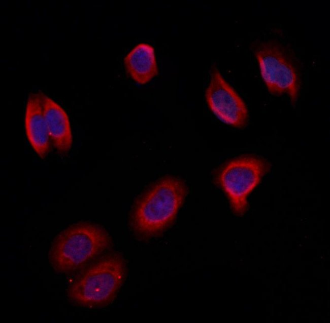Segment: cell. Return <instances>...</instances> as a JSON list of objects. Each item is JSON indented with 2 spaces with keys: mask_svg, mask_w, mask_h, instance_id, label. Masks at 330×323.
Wrapping results in <instances>:
<instances>
[{
  "mask_svg": "<svg viewBox=\"0 0 330 323\" xmlns=\"http://www.w3.org/2000/svg\"><path fill=\"white\" fill-rule=\"evenodd\" d=\"M186 192L179 179L166 177L159 180L135 206L131 218L134 231L144 238L162 232L174 222Z\"/></svg>",
  "mask_w": 330,
  "mask_h": 323,
  "instance_id": "obj_1",
  "label": "cell"
},
{
  "mask_svg": "<svg viewBox=\"0 0 330 323\" xmlns=\"http://www.w3.org/2000/svg\"><path fill=\"white\" fill-rule=\"evenodd\" d=\"M111 239L102 227L89 223L70 226L54 239L49 253L53 269L58 273L73 272L111 246Z\"/></svg>",
  "mask_w": 330,
  "mask_h": 323,
  "instance_id": "obj_2",
  "label": "cell"
},
{
  "mask_svg": "<svg viewBox=\"0 0 330 323\" xmlns=\"http://www.w3.org/2000/svg\"><path fill=\"white\" fill-rule=\"evenodd\" d=\"M125 276L123 259L117 254L106 256L88 268L71 285L69 298L87 307H101L115 298Z\"/></svg>",
  "mask_w": 330,
  "mask_h": 323,
  "instance_id": "obj_3",
  "label": "cell"
},
{
  "mask_svg": "<svg viewBox=\"0 0 330 323\" xmlns=\"http://www.w3.org/2000/svg\"><path fill=\"white\" fill-rule=\"evenodd\" d=\"M270 169L268 162L254 156L235 158L222 168L217 182L227 194L235 214L242 215L246 212L247 196Z\"/></svg>",
  "mask_w": 330,
  "mask_h": 323,
  "instance_id": "obj_4",
  "label": "cell"
},
{
  "mask_svg": "<svg viewBox=\"0 0 330 323\" xmlns=\"http://www.w3.org/2000/svg\"><path fill=\"white\" fill-rule=\"evenodd\" d=\"M260 74L269 92L287 94L292 105L300 93L299 78L292 62L283 50L272 42L259 44L254 49Z\"/></svg>",
  "mask_w": 330,
  "mask_h": 323,
  "instance_id": "obj_5",
  "label": "cell"
},
{
  "mask_svg": "<svg viewBox=\"0 0 330 323\" xmlns=\"http://www.w3.org/2000/svg\"><path fill=\"white\" fill-rule=\"evenodd\" d=\"M205 98L211 111L223 123L237 128L247 125L249 114L245 102L215 67L211 70Z\"/></svg>",
  "mask_w": 330,
  "mask_h": 323,
  "instance_id": "obj_6",
  "label": "cell"
},
{
  "mask_svg": "<svg viewBox=\"0 0 330 323\" xmlns=\"http://www.w3.org/2000/svg\"><path fill=\"white\" fill-rule=\"evenodd\" d=\"M42 92L30 93L28 97L25 114V128L28 140L33 149L42 159L49 153L51 141L44 117Z\"/></svg>",
  "mask_w": 330,
  "mask_h": 323,
  "instance_id": "obj_7",
  "label": "cell"
},
{
  "mask_svg": "<svg viewBox=\"0 0 330 323\" xmlns=\"http://www.w3.org/2000/svg\"><path fill=\"white\" fill-rule=\"evenodd\" d=\"M43 108L50 141L59 153L70 150L73 137L69 116L53 100L42 93Z\"/></svg>",
  "mask_w": 330,
  "mask_h": 323,
  "instance_id": "obj_8",
  "label": "cell"
},
{
  "mask_svg": "<svg viewBox=\"0 0 330 323\" xmlns=\"http://www.w3.org/2000/svg\"><path fill=\"white\" fill-rule=\"evenodd\" d=\"M127 73L136 83L144 85L158 75L154 47L147 43L137 45L124 57Z\"/></svg>",
  "mask_w": 330,
  "mask_h": 323,
  "instance_id": "obj_9",
  "label": "cell"
}]
</instances>
